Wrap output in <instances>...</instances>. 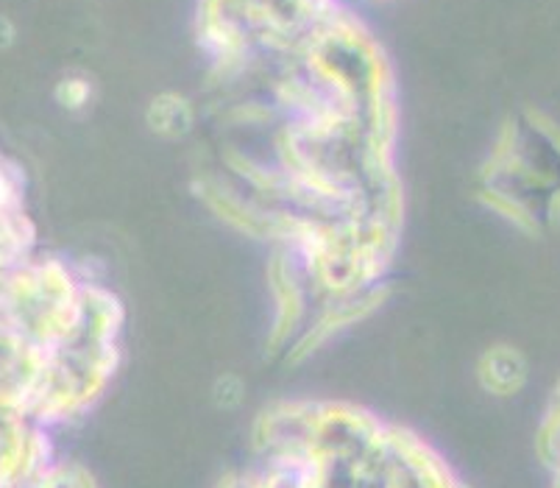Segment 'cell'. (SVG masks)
Segmentation results:
<instances>
[{"label":"cell","mask_w":560,"mask_h":488,"mask_svg":"<svg viewBox=\"0 0 560 488\" xmlns=\"http://www.w3.org/2000/svg\"><path fill=\"white\" fill-rule=\"evenodd\" d=\"M488 198L508 221L541 232L560 221V131L529 120L502 137L486 176Z\"/></svg>","instance_id":"cell-1"},{"label":"cell","mask_w":560,"mask_h":488,"mask_svg":"<svg viewBox=\"0 0 560 488\" xmlns=\"http://www.w3.org/2000/svg\"><path fill=\"white\" fill-rule=\"evenodd\" d=\"M538 455L552 477V488H560V383L552 391L541 427H538Z\"/></svg>","instance_id":"cell-3"},{"label":"cell","mask_w":560,"mask_h":488,"mask_svg":"<svg viewBox=\"0 0 560 488\" xmlns=\"http://www.w3.org/2000/svg\"><path fill=\"white\" fill-rule=\"evenodd\" d=\"M477 377L480 385L493 396H516L527 385L529 365L527 358L516 347L497 344L488 349L477 363Z\"/></svg>","instance_id":"cell-2"}]
</instances>
